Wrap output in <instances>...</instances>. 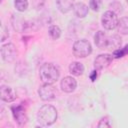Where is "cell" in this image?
<instances>
[{
	"mask_svg": "<svg viewBox=\"0 0 128 128\" xmlns=\"http://www.w3.org/2000/svg\"><path fill=\"white\" fill-rule=\"evenodd\" d=\"M14 6H15L17 11L24 12L28 8V1L27 0H15L14 1Z\"/></svg>",
	"mask_w": 128,
	"mask_h": 128,
	"instance_id": "cell-17",
	"label": "cell"
},
{
	"mask_svg": "<svg viewBox=\"0 0 128 128\" xmlns=\"http://www.w3.org/2000/svg\"><path fill=\"white\" fill-rule=\"evenodd\" d=\"M126 54H128V44L125 45L123 48H118V49L114 50L112 56L114 58H121V57L125 56Z\"/></svg>",
	"mask_w": 128,
	"mask_h": 128,
	"instance_id": "cell-18",
	"label": "cell"
},
{
	"mask_svg": "<svg viewBox=\"0 0 128 128\" xmlns=\"http://www.w3.org/2000/svg\"><path fill=\"white\" fill-rule=\"evenodd\" d=\"M118 21H119V19L117 17V14L112 10H108V11L104 12V14L102 15V18H101L102 26L107 30L115 29L118 25Z\"/></svg>",
	"mask_w": 128,
	"mask_h": 128,
	"instance_id": "cell-5",
	"label": "cell"
},
{
	"mask_svg": "<svg viewBox=\"0 0 128 128\" xmlns=\"http://www.w3.org/2000/svg\"><path fill=\"white\" fill-rule=\"evenodd\" d=\"M94 42L100 49H113L116 50L121 46V38L118 35H107L104 31L96 32Z\"/></svg>",
	"mask_w": 128,
	"mask_h": 128,
	"instance_id": "cell-1",
	"label": "cell"
},
{
	"mask_svg": "<svg viewBox=\"0 0 128 128\" xmlns=\"http://www.w3.org/2000/svg\"><path fill=\"white\" fill-rule=\"evenodd\" d=\"M97 126H98L99 128H102V127H111V124L109 123L108 118L105 117V118H102V119L99 121V123H98Z\"/></svg>",
	"mask_w": 128,
	"mask_h": 128,
	"instance_id": "cell-20",
	"label": "cell"
},
{
	"mask_svg": "<svg viewBox=\"0 0 128 128\" xmlns=\"http://www.w3.org/2000/svg\"><path fill=\"white\" fill-rule=\"evenodd\" d=\"M102 5V0H90L89 6L93 11H99Z\"/></svg>",
	"mask_w": 128,
	"mask_h": 128,
	"instance_id": "cell-19",
	"label": "cell"
},
{
	"mask_svg": "<svg viewBox=\"0 0 128 128\" xmlns=\"http://www.w3.org/2000/svg\"><path fill=\"white\" fill-rule=\"evenodd\" d=\"M96 78H97V71L94 70V71H92V73L90 74V79H91V81H95Z\"/></svg>",
	"mask_w": 128,
	"mask_h": 128,
	"instance_id": "cell-21",
	"label": "cell"
},
{
	"mask_svg": "<svg viewBox=\"0 0 128 128\" xmlns=\"http://www.w3.org/2000/svg\"><path fill=\"white\" fill-rule=\"evenodd\" d=\"M73 9H74V12H75L76 16L79 17V18H84L88 14V10H89L88 6L86 4H84V3H82V2L76 3L74 5Z\"/></svg>",
	"mask_w": 128,
	"mask_h": 128,
	"instance_id": "cell-13",
	"label": "cell"
},
{
	"mask_svg": "<svg viewBox=\"0 0 128 128\" xmlns=\"http://www.w3.org/2000/svg\"><path fill=\"white\" fill-rule=\"evenodd\" d=\"M1 1H2V0H1Z\"/></svg>",
	"mask_w": 128,
	"mask_h": 128,
	"instance_id": "cell-23",
	"label": "cell"
},
{
	"mask_svg": "<svg viewBox=\"0 0 128 128\" xmlns=\"http://www.w3.org/2000/svg\"><path fill=\"white\" fill-rule=\"evenodd\" d=\"M56 93H57L56 88L52 84H47V83H44L42 86H40L38 90V94L43 101H50L55 99Z\"/></svg>",
	"mask_w": 128,
	"mask_h": 128,
	"instance_id": "cell-6",
	"label": "cell"
},
{
	"mask_svg": "<svg viewBox=\"0 0 128 128\" xmlns=\"http://www.w3.org/2000/svg\"><path fill=\"white\" fill-rule=\"evenodd\" d=\"M37 119H38V122L43 126L52 125L57 119L56 108L50 104L43 105L37 113Z\"/></svg>",
	"mask_w": 128,
	"mask_h": 128,
	"instance_id": "cell-3",
	"label": "cell"
},
{
	"mask_svg": "<svg viewBox=\"0 0 128 128\" xmlns=\"http://www.w3.org/2000/svg\"><path fill=\"white\" fill-rule=\"evenodd\" d=\"M12 114L14 119L19 125H24L27 122V115L25 113V109L23 108L22 105H17V106H12L11 107Z\"/></svg>",
	"mask_w": 128,
	"mask_h": 128,
	"instance_id": "cell-9",
	"label": "cell"
},
{
	"mask_svg": "<svg viewBox=\"0 0 128 128\" xmlns=\"http://www.w3.org/2000/svg\"><path fill=\"white\" fill-rule=\"evenodd\" d=\"M73 54L77 58H85L89 56L92 52V46L90 42L86 39H80L73 44Z\"/></svg>",
	"mask_w": 128,
	"mask_h": 128,
	"instance_id": "cell-4",
	"label": "cell"
},
{
	"mask_svg": "<svg viewBox=\"0 0 128 128\" xmlns=\"http://www.w3.org/2000/svg\"><path fill=\"white\" fill-rule=\"evenodd\" d=\"M69 72L74 76H80L84 72V66L80 62H72L69 65Z\"/></svg>",
	"mask_w": 128,
	"mask_h": 128,
	"instance_id": "cell-14",
	"label": "cell"
},
{
	"mask_svg": "<svg viewBox=\"0 0 128 128\" xmlns=\"http://www.w3.org/2000/svg\"><path fill=\"white\" fill-rule=\"evenodd\" d=\"M1 56L5 62H12L17 56V49L14 44L7 43L1 47Z\"/></svg>",
	"mask_w": 128,
	"mask_h": 128,
	"instance_id": "cell-7",
	"label": "cell"
},
{
	"mask_svg": "<svg viewBox=\"0 0 128 128\" xmlns=\"http://www.w3.org/2000/svg\"><path fill=\"white\" fill-rule=\"evenodd\" d=\"M61 89L66 93H72L77 87V81L72 76H66L61 80Z\"/></svg>",
	"mask_w": 128,
	"mask_h": 128,
	"instance_id": "cell-10",
	"label": "cell"
},
{
	"mask_svg": "<svg viewBox=\"0 0 128 128\" xmlns=\"http://www.w3.org/2000/svg\"><path fill=\"white\" fill-rule=\"evenodd\" d=\"M117 29L120 34H123V35L128 34V16H124L119 19Z\"/></svg>",
	"mask_w": 128,
	"mask_h": 128,
	"instance_id": "cell-15",
	"label": "cell"
},
{
	"mask_svg": "<svg viewBox=\"0 0 128 128\" xmlns=\"http://www.w3.org/2000/svg\"><path fill=\"white\" fill-rule=\"evenodd\" d=\"M57 7L60 12L67 13L74 7V0H56Z\"/></svg>",
	"mask_w": 128,
	"mask_h": 128,
	"instance_id": "cell-12",
	"label": "cell"
},
{
	"mask_svg": "<svg viewBox=\"0 0 128 128\" xmlns=\"http://www.w3.org/2000/svg\"><path fill=\"white\" fill-rule=\"evenodd\" d=\"M39 76L43 83L53 84L58 80L60 76V71L59 68L53 63H45L40 67Z\"/></svg>",
	"mask_w": 128,
	"mask_h": 128,
	"instance_id": "cell-2",
	"label": "cell"
},
{
	"mask_svg": "<svg viewBox=\"0 0 128 128\" xmlns=\"http://www.w3.org/2000/svg\"><path fill=\"white\" fill-rule=\"evenodd\" d=\"M126 2H127V3H128V0H126Z\"/></svg>",
	"mask_w": 128,
	"mask_h": 128,
	"instance_id": "cell-22",
	"label": "cell"
},
{
	"mask_svg": "<svg viewBox=\"0 0 128 128\" xmlns=\"http://www.w3.org/2000/svg\"><path fill=\"white\" fill-rule=\"evenodd\" d=\"M0 91H1V99L5 102H12L16 98L15 91L7 85H2Z\"/></svg>",
	"mask_w": 128,
	"mask_h": 128,
	"instance_id": "cell-11",
	"label": "cell"
},
{
	"mask_svg": "<svg viewBox=\"0 0 128 128\" xmlns=\"http://www.w3.org/2000/svg\"><path fill=\"white\" fill-rule=\"evenodd\" d=\"M113 60V56L110 54H100L94 60V67L96 70H101L110 65Z\"/></svg>",
	"mask_w": 128,
	"mask_h": 128,
	"instance_id": "cell-8",
	"label": "cell"
},
{
	"mask_svg": "<svg viewBox=\"0 0 128 128\" xmlns=\"http://www.w3.org/2000/svg\"><path fill=\"white\" fill-rule=\"evenodd\" d=\"M48 32H49L50 37H51L53 40L58 39V38L60 37V35H61V30H60V28H59L57 25H51V26L49 27Z\"/></svg>",
	"mask_w": 128,
	"mask_h": 128,
	"instance_id": "cell-16",
	"label": "cell"
}]
</instances>
